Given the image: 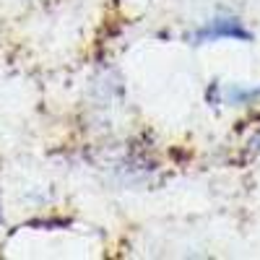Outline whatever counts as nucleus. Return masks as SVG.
<instances>
[{"label": "nucleus", "mask_w": 260, "mask_h": 260, "mask_svg": "<svg viewBox=\"0 0 260 260\" xmlns=\"http://www.w3.org/2000/svg\"><path fill=\"white\" fill-rule=\"evenodd\" d=\"M221 37H237V39H250V34L240 26V21L234 18H216L206 29H201L195 34V39H221Z\"/></svg>", "instance_id": "nucleus-1"}]
</instances>
